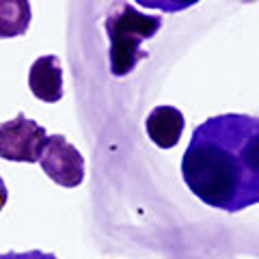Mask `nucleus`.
Instances as JSON below:
<instances>
[{"label": "nucleus", "mask_w": 259, "mask_h": 259, "mask_svg": "<svg viewBox=\"0 0 259 259\" xmlns=\"http://www.w3.org/2000/svg\"><path fill=\"white\" fill-rule=\"evenodd\" d=\"M104 28H106L110 41V74L123 78L132 74L136 65L149 56V52H145L141 46L143 41H149L158 35V30L162 28V18L145 13L130 3H112L106 20H104Z\"/></svg>", "instance_id": "nucleus-2"}, {"label": "nucleus", "mask_w": 259, "mask_h": 259, "mask_svg": "<svg viewBox=\"0 0 259 259\" xmlns=\"http://www.w3.org/2000/svg\"><path fill=\"white\" fill-rule=\"evenodd\" d=\"M28 0H0V39H13L26 35L30 26Z\"/></svg>", "instance_id": "nucleus-7"}, {"label": "nucleus", "mask_w": 259, "mask_h": 259, "mask_svg": "<svg viewBox=\"0 0 259 259\" xmlns=\"http://www.w3.org/2000/svg\"><path fill=\"white\" fill-rule=\"evenodd\" d=\"M0 259H59L52 253H44L39 248H32V250H24V253H18V250H9V253H3Z\"/></svg>", "instance_id": "nucleus-8"}, {"label": "nucleus", "mask_w": 259, "mask_h": 259, "mask_svg": "<svg viewBox=\"0 0 259 259\" xmlns=\"http://www.w3.org/2000/svg\"><path fill=\"white\" fill-rule=\"evenodd\" d=\"M28 87L30 93L39 102H61L63 97V65L61 59L54 54H46L30 65L28 71Z\"/></svg>", "instance_id": "nucleus-5"}, {"label": "nucleus", "mask_w": 259, "mask_h": 259, "mask_svg": "<svg viewBox=\"0 0 259 259\" xmlns=\"http://www.w3.org/2000/svg\"><path fill=\"white\" fill-rule=\"evenodd\" d=\"M7 199H9V192H7L5 180H3V177H0V212H3L5 205H7Z\"/></svg>", "instance_id": "nucleus-9"}, {"label": "nucleus", "mask_w": 259, "mask_h": 259, "mask_svg": "<svg viewBox=\"0 0 259 259\" xmlns=\"http://www.w3.org/2000/svg\"><path fill=\"white\" fill-rule=\"evenodd\" d=\"M44 173L63 188H78L84 182V158L63 134H52L46 139L41 158Z\"/></svg>", "instance_id": "nucleus-4"}, {"label": "nucleus", "mask_w": 259, "mask_h": 259, "mask_svg": "<svg viewBox=\"0 0 259 259\" xmlns=\"http://www.w3.org/2000/svg\"><path fill=\"white\" fill-rule=\"evenodd\" d=\"M46 139L44 125L28 119L24 112H18L15 119L0 123V158L35 164L41 158Z\"/></svg>", "instance_id": "nucleus-3"}, {"label": "nucleus", "mask_w": 259, "mask_h": 259, "mask_svg": "<svg viewBox=\"0 0 259 259\" xmlns=\"http://www.w3.org/2000/svg\"><path fill=\"white\" fill-rule=\"evenodd\" d=\"M186 119L182 110L175 106H158L149 112L147 121H145V130L153 145H158L160 149H171L175 147L182 139Z\"/></svg>", "instance_id": "nucleus-6"}, {"label": "nucleus", "mask_w": 259, "mask_h": 259, "mask_svg": "<svg viewBox=\"0 0 259 259\" xmlns=\"http://www.w3.org/2000/svg\"><path fill=\"white\" fill-rule=\"evenodd\" d=\"M182 177L205 205L238 214L259 203V119L225 112L194 127Z\"/></svg>", "instance_id": "nucleus-1"}]
</instances>
